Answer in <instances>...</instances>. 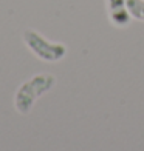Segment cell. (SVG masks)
Wrapping results in <instances>:
<instances>
[{
    "instance_id": "cell-2",
    "label": "cell",
    "mask_w": 144,
    "mask_h": 151,
    "mask_svg": "<svg viewBox=\"0 0 144 151\" xmlns=\"http://www.w3.org/2000/svg\"><path fill=\"white\" fill-rule=\"evenodd\" d=\"M23 42L40 60L45 62H57L64 59V56L67 54L65 45L53 43L50 40H47L44 36H40L37 31L33 29H26L23 32Z\"/></svg>"
},
{
    "instance_id": "cell-3",
    "label": "cell",
    "mask_w": 144,
    "mask_h": 151,
    "mask_svg": "<svg viewBox=\"0 0 144 151\" xmlns=\"http://www.w3.org/2000/svg\"><path fill=\"white\" fill-rule=\"evenodd\" d=\"M107 6H108V17L110 22L115 26L124 28L130 23V16L127 11V5L126 0H107Z\"/></svg>"
},
{
    "instance_id": "cell-4",
    "label": "cell",
    "mask_w": 144,
    "mask_h": 151,
    "mask_svg": "<svg viewBox=\"0 0 144 151\" xmlns=\"http://www.w3.org/2000/svg\"><path fill=\"white\" fill-rule=\"evenodd\" d=\"M126 5L130 16L144 22V0H126Z\"/></svg>"
},
{
    "instance_id": "cell-1",
    "label": "cell",
    "mask_w": 144,
    "mask_h": 151,
    "mask_svg": "<svg viewBox=\"0 0 144 151\" xmlns=\"http://www.w3.org/2000/svg\"><path fill=\"white\" fill-rule=\"evenodd\" d=\"M53 85H54V77L51 74L34 76L33 79L25 82V83L17 90L16 99H14L16 109L22 114L30 113V109L34 105V102H36L44 93L50 91Z\"/></svg>"
}]
</instances>
